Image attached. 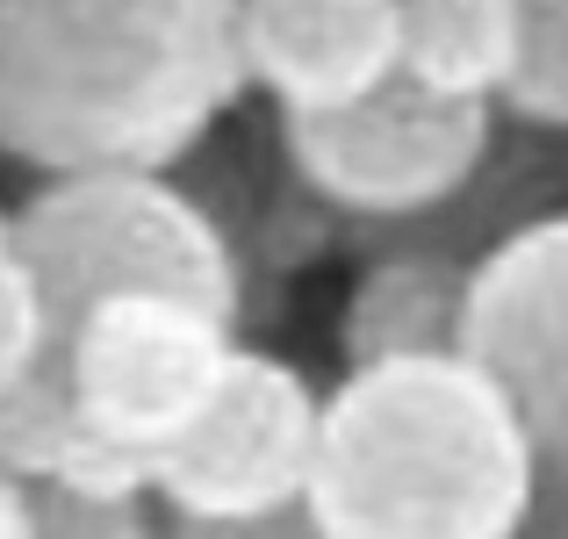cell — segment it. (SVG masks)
I'll return each mask as SVG.
<instances>
[{"label":"cell","mask_w":568,"mask_h":539,"mask_svg":"<svg viewBox=\"0 0 568 539\" xmlns=\"http://www.w3.org/2000/svg\"><path fill=\"white\" fill-rule=\"evenodd\" d=\"M274 138L317 209L396 231V223L454 209L483 180L497 152V109L388 80L382 94L338 115H274Z\"/></svg>","instance_id":"cell-5"},{"label":"cell","mask_w":568,"mask_h":539,"mask_svg":"<svg viewBox=\"0 0 568 539\" xmlns=\"http://www.w3.org/2000/svg\"><path fill=\"white\" fill-rule=\"evenodd\" d=\"M237 317L166 288L109 295L72 332L65 410L72 439L43 489H72L94 504H152L159 460L187 439L237 359Z\"/></svg>","instance_id":"cell-4"},{"label":"cell","mask_w":568,"mask_h":539,"mask_svg":"<svg viewBox=\"0 0 568 539\" xmlns=\"http://www.w3.org/2000/svg\"><path fill=\"white\" fill-rule=\"evenodd\" d=\"M0 539H43V511H37V482L0 468Z\"/></svg>","instance_id":"cell-14"},{"label":"cell","mask_w":568,"mask_h":539,"mask_svg":"<svg viewBox=\"0 0 568 539\" xmlns=\"http://www.w3.org/2000/svg\"><path fill=\"white\" fill-rule=\"evenodd\" d=\"M231 37L274 115H338L403 80V0H237Z\"/></svg>","instance_id":"cell-8"},{"label":"cell","mask_w":568,"mask_h":539,"mask_svg":"<svg viewBox=\"0 0 568 539\" xmlns=\"http://www.w3.org/2000/svg\"><path fill=\"white\" fill-rule=\"evenodd\" d=\"M231 8H237V0H231Z\"/></svg>","instance_id":"cell-18"},{"label":"cell","mask_w":568,"mask_h":539,"mask_svg":"<svg viewBox=\"0 0 568 539\" xmlns=\"http://www.w3.org/2000/svg\"><path fill=\"white\" fill-rule=\"evenodd\" d=\"M324 446V396L295 359L237 346L223 388L187 425V439L159 460V518L181 532H245L295 518L310 504Z\"/></svg>","instance_id":"cell-6"},{"label":"cell","mask_w":568,"mask_h":539,"mask_svg":"<svg viewBox=\"0 0 568 539\" xmlns=\"http://www.w3.org/2000/svg\"><path fill=\"white\" fill-rule=\"evenodd\" d=\"M561 482H568V475H561ZM526 539H568V497H561V511H547V504H540V526H532Z\"/></svg>","instance_id":"cell-16"},{"label":"cell","mask_w":568,"mask_h":539,"mask_svg":"<svg viewBox=\"0 0 568 539\" xmlns=\"http://www.w3.org/2000/svg\"><path fill=\"white\" fill-rule=\"evenodd\" d=\"M460 353L511 396L547 475H568V209L511 223L475 252Z\"/></svg>","instance_id":"cell-7"},{"label":"cell","mask_w":568,"mask_h":539,"mask_svg":"<svg viewBox=\"0 0 568 539\" xmlns=\"http://www.w3.org/2000/svg\"><path fill=\"white\" fill-rule=\"evenodd\" d=\"M43 539H173L159 504H94L72 489H37Z\"/></svg>","instance_id":"cell-12"},{"label":"cell","mask_w":568,"mask_h":539,"mask_svg":"<svg viewBox=\"0 0 568 539\" xmlns=\"http://www.w3.org/2000/svg\"><path fill=\"white\" fill-rule=\"evenodd\" d=\"M245 101L231 0H0V159L173 173Z\"/></svg>","instance_id":"cell-1"},{"label":"cell","mask_w":568,"mask_h":539,"mask_svg":"<svg viewBox=\"0 0 568 539\" xmlns=\"http://www.w3.org/2000/svg\"><path fill=\"white\" fill-rule=\"evenodd\" d=\"M14 266L43 303V374L14 403H0V468L22 482H51L72 439L65 353L72 332L109 295L166 288L245 324V252L216 223V209L173 173H72L43 180L14 209Z\"/></svg>","instance_id":"cell-3"},{"label":"cell","mask_w":568,"mask_h":539,"mask_svg":"<svg viewBox=\"0 0 568 539\" xmlns=\"http://www.w3.org/2000/svg\"><path fill=\"white\" fill-rule=\"evenodd\" d=\"M43 353H51V338H43L37 281H29L22 266H14V274L0 281V403H14L22 388H37Z\"/></svg>","instance_id":"cell-13"},{"label":"cell","mask_w":568,"mask_h":539,"mask_svg":"<svg viewBox=\"0 0 568 539\" xmlns=\"http://www.w3.org/2000/svg\"><path fill=\"white\" fill-rule=\"evenodd\" d=\"M526 65L518 0H403V80L446 101L504 109Z\"/></svg>","instance_id":"cell-10"},{"label":"cell","mask_w":568,"mask_h":539,"mask_svg":"<svg viewBox=\"0 0 568 539\" xmlns=\"http://www.w3.org/2000/svg\"><path fill=\"white\" fill-rule=\"evenodd\" d=\"M14 274V209H0V281Z\"/></svg>","instance_id":"cell-17"},{"label":"cell","mask_w":568,"mask_h":539,"mask_svg":"<svg viewBox=\"0 0 568 539\" xmlns=\"http://www.w3.org/2000/svg\"><path fill=\"white\" fill-rule=\"evenodd\" d=\"M526 8V65L504 109L518 123L568 130V0H518Z\"/></svg>","instance_id":"cell-11"},{"label":"cell","mask_w":568,"mask_h":539,"mask_svg":"<svg viewBox=\"0 0 568 539\" xmlns=\"http://www.w3.org/2000/svg\"><path fill=\"white\" fill-rule=\"evenodd\" d=\"M468 281L475 252L454 245H388L361 266L346 309H338V359L353 367H388V359H439L468 338Z\"/></svg>","instance_id":"cell-9"},{"label":"cell","mask_w":568,"mask_h":539,"mask_svg":"<svg viewBox=\"0 0 568 539\" xmlns=\"http://www.w3.org/2000/svg\"><path fill=\"white\" fill-rule=\"evenodd\" d=\"M173 539H317V532H310V518L295 511V518H274V526H245V532H181V526H173Z\"/></svg>","instance_id":"cell-15"},{"label":"cell","mask_w":568,"mask_h":539,"mask_svg":"<svg viewBox=\"0 0 568 539\" xmlns=\"http://www.w3.org/2000/svg\"><path fill=\"white\" fill-rule=\"evenodd\" d=\"M540 504V439L468 353L353 367L324 396L317 539H526Z\"/></svg>","instance_id":"cell-2"}]
</instances>
